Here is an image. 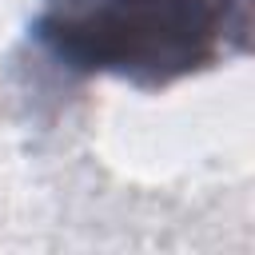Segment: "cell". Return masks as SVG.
Wrapping results in <instances>:
<instances>
[{"label":"cell","instance_id":"obj_1","mask_svg":"<svg viewBox=\"0 0 255 255\" xmlns=\"http://www.w3.org/2000/svg\"><path fill=\"white\" fill-rule=\"evenodd\" d=\"M243 28L247 0H60L36 36L68 68L171 84L211 64Z\"/></svg>","mask_w":255,"mask_h":255}]
</instances>
